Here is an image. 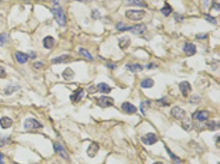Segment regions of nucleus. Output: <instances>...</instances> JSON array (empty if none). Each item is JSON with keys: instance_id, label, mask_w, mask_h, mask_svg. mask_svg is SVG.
Segmentation results:
<instances>
[{"instance_id": "7c9ffc66", "label": "nucleus", "mask_w": 220, "mask_h": 164, "mask_svg": "<svg viewBox=\"0 0 220 164\" xmlns=\"http://www.w3.org/2000/svg\"><path fill=\"white\" fill-rule=\"evenodd\" d=\"M166 150H167V152L169 154H170V157L172 158V160L175 162L176 164H180V163H181V160H180V159H179V158H178L175 154H173V153H172L171 152L170 150H169L168 148H167V147H166Z\"/></svg>"}, {"instance_id": "1a4fd4ad", "label": "nucleus", "mask_w": 220, "mask_h": 164, "mask_svg": "<svg viewBox=\"0 0 220 164\" xmlns=\"http://www.w3.org/2000/svg\"><path fill=\"white\" fill-rule=\"evenodd\" d=\"M179 89L181 91V94L183 95V97H186L191 91V86L187 81H184L179 84Z\"/></svg>"}, {"instance_id": "f257e3e1", "label": "nucleus", "mask_w": 220, "mask_h": 164, "mask_svg": "<svg viewBox=\"0 0 220 164\" xmlns=\"http://www.w3.org/2000/svg\"><path fill=\"white\" fill-rule=\"evenodd\" d=\"M51 12L54 15V19L58 22V24L60 26H62V27L65 26V24H66V16L63 12V8L61 7L58 6V5H55L54 8H52Z\"/></svg>"}, {"instance_id": "ddd939ff", "label": "nucleus", "mask_w": 220, "mask_h": 164, "mask_svg": "<svg viewBox=\"0 0 220 164\" xmlns=\"http://www.w3.org/2000/svg\"><path fill=\"white\" fill-rule=\"evenodd\" d=\"M209 116V113L207 111H197L195 114H193V118L198 120L199 121H207Z\"/></svg>"}, {"instance_id": "c9c22d12", "label": "nucleus", "mask_w": 220, "mask_h": 164, "mask_svg": "<svg viewBox=\"0 0 220 164\" xmlns=\"http://www.w3.org/2000/svg\"><path fill=\"white\" fill-rule=\"evenodd\" d=\"M6 143H7V138L0 135V147L3 146Z\"/></svg>"}, {"instance_id": "412c9836", "label": "nucleus", "mask_w": 220, "mask_h": 164, "mask_svg": "<svg viewBox=\"0 0 220 164\" xmlns=\"http://www.w3.org/2000/svg\"><path fill=\"white\" fill-rule=\"evenodd\" d=\"M130 45V39L128 37H124L119 40V46L122 50L126 49Z\"/></svg>"}, {"instance_id": "58836bf2", "label": "nucleus", "mask_w": 220, "mask_h": 164, "mask_svg": "<svg viewBox=\"0 0 220 164\" xmlns=\"http://www.w3.org/2000/svg\"><path fill=\"white\" fill-rule=\"evenodd\" d=\"M107 66H108L109 68H111L112 69H115V68H116V65H115V64H107Z\"/></svg>"}, {"instance_id": "f8f14e48", "label": "nucleus", "mask_w": 220, "mask_h": 164, "mask_svg": "<svg viewBox=\"0 0 220 164\" xmlns=\"http://www.w3.org/2000/svg\"><path fill=\"white\" fill-rule=\"evenodd\" d=\"M121 109L128 114H134L137 112V107L130 102H124L121 105Z\"/></svg>"}, {"instance_id": "9d476101", "label": "nucleus", "mask_w": 220, "mask_h": 164, "mask_svg": "<svg viewBox=\"0 0 220 164\" xmlns=\"http://www.w3.org/2000/svg\"><path fill=\"white\" fill-rule=\"evenodd\" d=\"M183 51L187 56H192L196 54V47L194 44L191 43H186L183 47Z\"/></svg>"}, {"instance_id": "5701e85b", "label": "nucleus", "mask_w": 220, "mask_h": 164, "mask_svg": "<svg viewBox=\"0 0 220 164\" xmlns=\"http://www.w3.org/2000/svg\"><path fill=\"white\" fill-rule=\"evenodd\" d=\"M83 93H84V92H83L82 89H81V90H79V92H77L75 94L71 95L70 100L72 101L73 102H79V101L82 99V96H83Z\"/></svg>"}, {"instance_id": "c756f323", "label": "nucleus", "mask_w": 220, "mask_h": 164, "mask_svg": "<svg viewBox=\"0 0 220 164\" xmlns=\"http://www.w3.org/2000/svg\"><path fill=\"white\" fill-rule=\"evenodd\" d=\"M130 27H128L126 25L123 23V22H119L117 25H116V28L118 30L121 31H129L130 30Z\"/></svg>"}, {"instance_id": "f704fd0d", "label": "nucleus", "mask_w": 220, "mask_h": 164, "mask_svg": "<svg viewBox=\"0 0 220 164\" xmlns=\"http://www.w3.org/2000/svg\"><path fill=\"white\" fill-rule=\"evenodd\" d=\"M5 76H6L5 69L2 66H0V79H3V78H5Z\"/></svg>"}, {"instance_id": "a878e982", "label": "nucleus", "mask_w": 220, "mask_h": 164, "mask_svg": "<svg viewBox=\"0 0 220 164\" xmlns=\"http://www.w3.org/2000/svg\"><path fill=\"white\" fill-rule=\"evenodd\" d=\"M206 126L210 130H216L219 128V125L217 121H210L206 123Z\"/></svg>"}, {"instance_id": "4c0bfd02", "label": "nucleus", "mask_w": 220, "mask_h": 164, "mask_svg": "<svg viewBox=\"0 0 220 164\" xmlns=\"http://www.w3.org/2000/svg\"><path fill=\"white\" fill-rule=\"evenodd\" d=\"M43 66V64L42 63H40V62H37V63H35L34 64V67L36 68V69H40V68H41Z\"/></svg>"}, {"instance_id": "b1692460", "label": "nucleus", "mask_w": 220, "mask_h": 164, "mask_svg": "<svg viewBox=\"0 0 220 164\" xmlns=\"http://www.w3.org/2000/svg\"><path fill=\"white\" fill-rule=\"evenodd\" d=\"M154 85V81L151 79H144V81H142L140 83V86L144 88H150Z\"/></svg>"}, {"instance_id": "2eb2a0df", "label": "nucleus", "mask_w": 220, "mask_h": 164, "mask_svg": "<svg viewBox=\"0 0 220 164\" xmlns=\"http://www.w3.org/2000/svg\"><path fill=\"white\" fill-rule=\"evenodd\" d=\"M15 57L18 63H20V64H25L28 60V55L25 53H22V52H16Z\"/></svg>"}, {"instance_id": "6e6552de", "label": "nucleus", "mask_w": 220, "mask_h": 164, "mask_svg": "<svg viewBox=\"0 0 220 164\" xmlns=\"http://www.w3.org/2000/svg\"><path fill=\"white\" fill-rule=\"evenodd\" d=\"M147 30V27L144 24H137L130 27V31H131L134 35H142Z\"/></svg>"}, {"instance_id": "a19ab883", "label": "nucleus", "mask_w": 220, "mask_h": 164, "mask_svg": "<svg viewBox=\"0 0 220 164\" xmlns=\"http://www.w3.org/2000/svg\"><path fill=\"white\" fill-rule=\"evenodd\" d=\"M204 4H205V8H207L209 6V0H205L204 1Z\"/></svg>"}, {"instance_id": "0eeeda50", "label": "nucleus", "mask_w": 220, "mask_h": 164, "mask_svg": "<svg viewBox=\"0 0 220 164\" xmlns=\"http://www.w3.org/2000/svg\"><path fill=\"white\" fill-rule=\"evenodd\" d=\"M54 149L55 153H57L61 158H63V159H68L69 158V155L67 153L66 150L64 149L63 146L60 144L59 142H55L54 143Z\"/></svg>"}, {"instance_id": "c85d7f7f", "label": "nucleus", "mask_w": 220, "mask_h": 164, "mask_svg": "<svg viewBox=\"0 0 220 164\" xmlns=\"http://www.w3.org/2000/svg\"><path fill=\"white\" fill-rule=\"evenodd\" d=\"M151 105V101H142L140 103V111L141 112L143 113V115H145L144 110L146 108H148V106H150Z\"/></svg>"}, {"instance_id": "c03bdc74", "label": "nucleus", "mask_w": 220, "mask_h": 164, "mask_svg": "<svg viewBox=\"0 0 220 164\" xmlns=\"http://www.w3.org/2000/svg\"><path fill=\"white\" fill-rule=\"evenodd\" d=\"M153 164H163V162H154Z\"/></svg>"}, {"instance_id": "bb28decb", "label": "nucleus", "mask_w": 220, "mask_h": 164, "mask_svg": "<svg viewBox=\"0 0 220 164\" xmlns=\"http://www.w3.org/2000/svg\"><path fill=\"white\" fill-rule=\"evenodd\" d=\"M70 58V55H61L57 58H54L52 59V63L54 64H60V63H63Z\"/></svg>"}, {"instance_id": "9b49d317", "label": "nucleus", "mask_w": 220, "mask_h": 164, "mask_svg": "<svg viewBox=\"0 0 220 164\" xmlns=\"http://www.w3.org/2000/svg\"><path fill=\"white\" fill-rule=\"evenodd\" d=\"M99 145L98 143H92L89 145V147L88 148V150H87V153L88 155L90 157V158H94L96 155L97 154V153L99 151Z\"/></svg>"}, {"instance_id": "4be33fe9", "label": "nucleus", "mask_w": 220, "mask_h": 164, "mask_svg": "<svg viewBox=\"0 0 220 164\" xmlns=\"http://www.w3.org/2000/svg\"><path fill=\"white\" fill-rule=\"evenodd\" d=\"M126 69L130 70V72L133 73H136V72H139L143 70V66H141L139 64H126Z\"/></svg>"}, {"instance_id": "2f4dec72", "label": "nucleus", "mask_w": 220, "mask_h": 164, "mask_svg": "<svg viewBox=\"0 0 220 164\" xmlns=\"http://www.w3.org/2000/svg\"><path fill=\"white\" fill-rule=\"evenodd\" d=\"M205 19H206L209 22H210L211 24H216V23H217V20L214 18V17H212V16L210 15L205 16Z\"/></svg>"}, {"instance_id": "6ab92c4d", "label": "nucleus", "mask_w": 220, "mask_h": 164, "mask_svg": "<svg viewBox=\"0 0 220 164\" xmlns=\"http://www.w3.org/2000/svg\"><path fill=\"white\" fill-rule=\"evenodd\" d=\"M97 89L102 93H110L111 91H112L111 87L108 84L105 83V82H101V83H99L97 85Z\"/></svg>"}, {"instance_id": "f03ea898", "label": "nucleus", "mask_w": 220, "mask_h": 164, "mask_svg": "<svg viewBox=\"0 0 220 164\" xmlns=\"http://www.w3.org/2000/svg\"><path fill=\"white\" fill-rule=\"evenodd\" d=\"M146 12L144 10L130 9L125 12V17L133 21H141L144 18Z\"/></svg>"}, {"instance_id": "39448f33", "label": "nucleus", "mask_w": 220, "mask_h": 164, "mask_svg": "<svg viewBox=\"0 0 220 164\" xmlns=\"http://www.w3.org/2000/svg\"><path fill=\"white\" fill-rule=\"evenodd\" d=\"M97 105L102 107V108H106L114 105V99L110 97H106V96H102L98 98L97 100Z\"/></svg>"}, {"instance_id": "a18cd8bd", "label": "nucleus", "mask_w": 220, "mask_h": 164, "mask_svg": "<svg viewBox=\"0 0 220 164\" xmlns=\"http://www.w3.org/2000/svg\"><path fill=\"white\" fill-rule=\"evenodd\" d=\"M80 1H82V0H80Z\"/></svg>"}, {"instance_id": "7ed1b4c3", "label": "nucleus", "mask_w": 220, "mask_h": 164, "mask_svg": "<svg viewBox=\"0 0 220 164\" xmlns=\"http://www.w3.org/2000/svg\"><path fill=\"white\" fill-rule=\"evenodd\" d=\"M43 125L38 121L33 118H27L24 122V128L26 130H36L42 128Z\"/></svg>"}, {"instance_id": "72a5a7b5", "label": "nucleus", "mask_w": 220, "mask_h": 164, "mask_svg": "<svg viewBox=\"0 0 220 164\" xmlns=\"http://www.w3.org/2000/svg\"><path fill=\"white\" fill-rule=\"evenodd\" d=\"M8 40V35L6 34H2L0 35V45H3Z\"/></svg>"}, {"instance_id": "79ce46f5", "label": "nucleus", "mask_w": 220, "mask_h": 164, "mask_svg": "<svg viewBox=\"0 0 220 164\" xmlns=\"http://www.w3.org/2000/svg\"><path fill=\"white\" fill-rule=\"evenodd\" d=\"M60 0H53V2H54V5H58L59 4V2H60Z\"/></svg>"}, {"instance_id": "aec40b11", "label": "nucleus", "mask_w": 220, "mask_h": 164, "mask_svg": "<svg viewBox=\"0 0 220 164\" xmlns=\"http://www.w3.org/2000/svg\"><path fill=\"white\" fill-rule=\"evenodd\" d=\"M125 1L128 4H131V5H136V6L143 7V8L148 7V4L144 0H125Z\"/></svg>"}, {"instance_id": "20e7f679", "label": "nucleus", "mask_w": 220, "mask_h": 164, "mask_svg": "<svg viewBox=\"0 0 220 164\" xmlns=\"http://www.w3.org/2000/svg\"><path fill=\"white\" fill-rule=\"evenodd\" d=\"M171 115L172 116V117H174L176 120H181V121L186 117V111L177 106H174L171 110Z\"/></svg>"}, {"instance_id": "423d86ee", "label": "nucleus", "mask_w": 220, "mask_h": 164, "mask_svg": "<svg viewBox=\"0 0 220 164\" xmlns=\"http://www.w3.org/2000/svg\"><path fill=\"white\" fill-rule=\"evenodd\" d=\"M157 136L154 133H148L141 137V141L146 145H152L157 142Z\"/></svg>"}, {"instance_id": "f3484780", "label": "nucleus", "mask_w": 220, "mask_h": 164, "mask_svg": "<svg viewBox=\"0 0 220 164\" xmlns=\"http://www.w3.org/2000/svg\"><path fill=\"white\" fill-rule=\"evenodd\" d=\"M54 45V39L50 36L46 37L43 40V46L46 49H51Z\"/></svg>"}, {"instance_id": "ea45409f", "label": "nucleus", "mask_w": 220, "mask_h": 164, "mask_svg": "<svg viewBox=\"0 0 220 164\" xmlns=\"http://www.w3.org/2000/svg\"><path fill=\"white\" fill-rule=\"evenodd\" d=\"M155 68V67H157V65H154V64H153V63H151V64H149V65H147V68H148V69H151V68Z\"/></svg>"}, {"instance_id": "a211bd4d", "label": "nucleus", "mask_w": 220, "mask_h": 164, "mask_svg": "<svg viewBox=\"0 0 220 164\" xmlns=\"http://www.w3.org/2000/svg\"><path fill=\"white\" fill-rule=\"evenodd\" d=\"M181 125H182V128L184 129L185 130L187 131H190L192 130L193 128V125H192V123H191V121H190V118H184L183 120H181Z\"/></svg>"}, {"instance_id": "37998d69", "label": "nucleus", "mask_w": 220, "mask_h": 164, "mask_svg": "<svg viewBox=\"0 0 220 164\" xmlns=\"http://www.w3.org/2000/svg\"><path fill=\"white\" fill-rule=\"evenodd\" d=\"M2 159H3V155L0 153V162H2Z\"/></svg>"}, {"instance_id": "cd10ccee", "label": "nucleus", "mask_w": 220, "mask_h": 164, "mask_svg": "<svg viewBox=\"0 0 220 164\" xmlns=\"http://www.w3.org/2000/svg\"><path fill=\"white\" fill-rule=\"evenodd\" d=\"M172 7L170 6L169 4H167V3H166V5L161 9V12H162L164 16H166V17H168V16L172 13Z\"/></svg>"}, {"instance_id": "393cba45", "label": "nucleus", "mask_w": 220, "mask_h": 164, "mask_svg": "<svg viewBox=\"0 0 220 164\" xmlns=\"http://www.w3.org/2000/svg\"><path fill=\"white\" fill-rule=\"evenodd\" d=\"M79 54L82 55V56L85 57L86 59H90V60H92V59H93V57L92 56V55L90 54V52L88 51V50H86V49L84 48L79 49Z\"/></svg>"}, {"instance_id": "e433bc0d", "label": "nucleus", "mask_w": 220, "mask_h": 164, "mask_svg": "<svg viewBox=\"0 0 220 164\" xmlns=\"http://www.w3.org/2000/svg\"><path fill=\"white\" fill-rule=\"evenodd\" d=\"M207 37H208L207 34H198V35H196V38L197 39H206Z\"/></svg>"}, {"instance_id": "dca6fc26", "label": "nucleus", "mask_w": 220, "mask_h": 164, "mask_svg": "<svg viewBox=\"0 0 220 164\" xmlns=\"http://www.w3.org/2000/svg\"><path fill=\"white\" fill-rule=\"evenodd\" d=\"M75 75V73L73 72V70L70 68H67L66 69L64 70L62 73V76L65 80L67 81H70V80H72L73 79V77Z\"/></svg>"}, {"instance_id": "473e14b6", "label": "nucleus", "mask_w": 220, "mask_h": 164, "mask_svg": "<svg viewBox=\"0 0 220 164\" xmlns=\"http://www.w3.org/2000/svg\"><path fill=\"white\" fill-rule=\"evenodd\" d=\"M156 103L158 106H169V103L166 102L165 101V98H163V99H160V100H157L156 101Z\"/></svg>"}, {"instance_id": "4468645a", "label": "nucleus", "mask_w": 220, "mask_h": 164, "mask_svg": "<svg viewBox=\"0 0 220 164\" xmlns=\"http://www.w3.org/2000/svg\"><path fill=\"white\" fill-rule=\"evenodd\" d=\"M12 125V120L7 116H3L0 119V126L2 129H8Z\"/></svg>"}]
</instances>
